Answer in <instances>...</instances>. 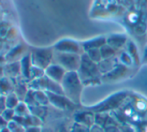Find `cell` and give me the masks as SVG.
I'll return each instance as SVG.
<instances>
[{"mask_svg": "<svg viewBox=\"0 0 147 132\" xmlns=\"http://www.w3.org/2000/svg\"><path fill=\"white\" fill-rule=\"evenodd\" d=\"M77 73L84 86H95L102 82L98 64L93 62L86 53L81 55V62Z\"/></svg>", "mask_w": 147, "mask_h": 132, "instance_id": "6da1fadb", "label": "cell"}, {"mask_svg": "<svg viewBox=\"0 0 147 132\" xmlns=\"http://www.w3.org/2000/svg\"><path fill=\"white\" fill-rule=\"evenodd\" d=\"M61 86L65 96L75 104L81 102V95L83 91V83L78 75L77 71L67 72L61 82Z\"/></svg>", "mask_w": 147, "mask_h": 132, "instance_id": "7a4b0ae2", "label": "cell"}, {"mask_svg": "<svg viewBox=\"0 0 147 132\" xmlns=\"http://www.w3.org/2000/svg\"><path fill=\"white\" fill-rule=\"evenodd\" d=\"M130 95L131 94H130L129 91L116 92V93H113L112 95L104 99L103 101H101L98 104L87 106L85 107V109L92 111L94 113H108L109 111H116L124 104V102L127 100Z\"/></svg>", "mask_w": 147, "mask_h": 132, "instance_id": "3957f363", "label": "cell"}, {"mask_svg": "<svg viewBox=\"0 0 147 132\" xmlns=\"http://www.w3.org/2000/svg\"><path fill=\"white\" fill-rule=\"evenodd\" d=\"M80 62H81V55L54 51L53 63H56V64L62 66L67 72L78 71Z\"/></svg>", "mask_w": 147, "mask_h": 132, "instance_id": "277c9868", "label": "cell"}, {"mask_svg": "<svg viewBox=\"0 0 147 132\" xmlns=\"http://www.w3.org/2000/svg\"><path fill=\"white\" fill-rule=\"evenodd\" d=\"M30 55L33 65L45 70L49 65L53 63L54 49H53V47H50V48H33L31 50Z\"/></svg>", "mask_w": 147, "mask_h": 132, "instance_id": "5b68a950", "label": "cell"}, {"mask_svg": "<svg viewBox=\"0 0 147 132\" xmlns=\"http://www.w3.org/2000/svg\"><path fill=\"white\" fill-rule=\"evenodd\" d=\"M53 49L56 52H63V53H73V54L82 55L84 54V50L82 48L81 42H78L73 39L64 38L56 42L53 46Z\"/></svg>", "mask_w": 147, "mask_h": 132, "instance_id": "8992f818", "label": "cell"}, {"mask_svg": "<svg viewBox=\"0 0 147 132\" xmlns=\"http://www.w3.org/2000/svg\"><path fill=\"white\" fill-rule=\"evenodd\" d=\"M130 73V67L121 64V63H118L116 67L112 70L109 73L102 75V80L103 82H116L119 80L125 79L126 77H128Z\"/></svg>", "mask_w": 147, "mask_h": 132, "instance_id": "52a82bcc", "label": "cell"}, {"mask_svg": "<svg viewBox=\"0 0 147 132\" xmlns=\"http://www.w3.org/2000/svg\"><path fill=\"white\" fill-rule=\"evenodd\" d=\"M46 93L49 98V103L60 110H67V109L72 108L76 105L65 95H59V94L50 93V92H46Z\"/></svg>", "mask_w": 147, "mask_h": 132, "instance_id": "ba28073f", "label": "cell"}, {"mask_svg": "<svg viewBox=\"0 0 147 132\" xmlns=\"http://www.w3.org/2000/svg\"><path fill=\"white\" fill-rule=\"evenodd\" d=\"M127 41L128 37L124 33H114V34H109L108 36H106V44L114 48L117 52L123 50Z\"/></svg>", "mask_w": 147, "mask_h": 132, "instance_id": "9c48e42d", "label": "cell"}, {"mask_svg": "<svg viewBox=\"0 0 147 132\" xmlns=\"http://www.w3.org/2000/svg\"><path fill=\"white\" fill-rule=\"evenodd\" d=\"M66 73H67V71L62 66L56 64V63H52L45 69V75L48 78H50L51 80L58 82V83H61Z\"/></svg>", "mask_w": 147, "mask_h": 132, "instance_id": "30bf717a", "label": "cell"}, {"mask_svg": "<svg viewBox=\"0 0 147 132\" xmlns=\"http://www.w3.org/2000/svg\"><path fill=\"white\" fill-rule=\"evenodd\" d=\"M95 124L105 129L108 126H120L119 122L110 113H95Z\"/></svg>", "mask_w": 147, "mask_h": 132, "instance_id": "8fae6325", "label": "cell"}, {"mask_svg": "<svg viewBox=\"0 0 147 132\" xmlns=\"http://www.w3.org/2000/svg\"><path fill=\"white\" fill-rule=\"evenodd\" d=\"M74 122L80 123L91 128L95 124V113L90 110L78 111L74 115Z\"/></svg>", "mask_w": 147, "mask_h": 132, "instance_id": "7c38bea8", "label": "cell"}, {"mask_svg": "<svg viewBox=\"0 0 147 132\" xmlns=\"http://www.w3.org/2000/svg\"><path fill=\"white\" fill-rule=\"evenodd\" d=\"M105 44H106V36H104V35H100V36L94 37V38L81 42L84 52H87L90 49H100Z\"/></svg>", "mask_w": 147, "mask_h": 132, "instance_id": "4fadbf2b", "label": "cell"}, {"mask_svg": "<svg viewBox=\"0 0 147 132\" xmlns=\"http://www.w3.org/2000/svg\"><path fill=\"white\" fill-rule=\"evenodd\" d=\"M26 47L23 44H18L15 47L11 49L7 54L5 55L6 63L9 62H15V61H20L22 57L25 56Z\"/></svg>", "mask_w": 147, "mask_h": 132, "instance_id": "5bb4252c", "label": "cell"}, {"mask_svg": "<svg viewBox=\"0 0 147 132\" xmlns=\"http://www.w3.org/2000/svg\"><path fill=\"white\" fill-rule=\"evenodd\" d=\"M4 72H5V77L9 78V79H16L17 77L21 76L20 61L5 63V65H4Z\"/></svg>", "mask_w": 147, "mask_h": 132, "instance_id": "9a60e30c", "label": "cell"}, {"mask_svg": "<svg viewBox=\"0 0 147 132\" xmlns=\"http://www.w3.org/2000/svg\"><path fill=\"white\" fill-rule=\"evenodd\" d=\"M119 63L116 57H112V58H108V59H102L100 62L98 63V68L99 71H100L101 75H105V74L111 72L115 67L117 66V64Z\"/></svg>", "mask_w": 147, "mask_h": 132, "instance_id": "2e32d148", "label": "cell"}, {"mask_svg": "<svg viewBox=\"0 0 147 132\" xmlns=\"http://www.w3.org/2000/svg\"><path fill=\"white\" fill-rule=\"evenodd\" d=\"M32 66L33 63L31 60V55L30 53H27L20 60V67H21V76L25 78L28 82L30 81V72L32 69Z\"/></svg>", "mask_w": 147, "mask_h": 132, "instance_id": "e0dca14e", "label": "cell"}, {"mask_svg": "<svg viewBox=\"0 0 147 132\" xmlns=\"http://www.w3.org/2000/svg\"><path fill=\"white\" fill-rule=\"evenodd\" d=\"M14 90V82L12 79L3 77L0 79V95H8Z\"/></svg>", "mask_w": 147, "mask_h": 132, "instance_id": "ac0fdd59", "label": "cell"}, {"mask_svg": "<svg viewBox=\"0 0 147 132\" xmlns=\"http://www.w3.org/2000/svg\"><path fill=\"white\" fill-rule=\"evenodd\" d=\"M124 50L127 51L130 54V56L132 57L134 61V64H138L139 63V56H138V49L136 44L134 43V41L128 39L127 43H126L125 47H124Z\"/></svg>", "mask_w": 147, "mask_h": 132, "instance_id": "d6986e66", "label": "cell"}, {"mask_svg": "<svg viewBox=\"0 0 147 132\" xmlns=\"http://www.w3.org/2000/svg\"><path fill=\"white\" fill-rule=\"evenodd\" d=\"M46 92H50V93L59 94V95H65L63 91V88L61 86V83L55 82L51 80L50 78L47 77V83H46Z\"/></svg>", "mask_w": 147, "mask_h": 132, "instance_id": "ffe728a7", "label": "cell"}, {"mask_svg": "<svg viewBox=\"0 0 147 132\" xmlns=\"http://www.w3.org/2000/svg\"><path fill=\"white\" fill-rule=\"evenodd\" d=\"M46 83H47V76H43V77L37 78V79H33L28 83L30 89H33L35 91L37 90H42L45 91L46 90Z\"/></svg>", "mask_w": 147, "mask_h": 132, "instance_id": "44dd1931", "label": "cell"}, {"mask_svg": "<svg viewBox=\"0 0 147 132\" xmlns=\"http://www.w3.org/2000/svg\"><path fill=\"white\" fill-rule=\"evenodd\" d=\"M117 59H118V61H119V63L127 66V67H131V66L134 64V61H133V59H132V57L130 56L129 53L124 50V49L118 52Z\"/></svg>", "mask_w": 147, "mask_h": 132, "instance_id": "7402d4cb", "label": "cell"}, {"mask_svg": "<svg viewBox=\"0 0 147 132\" xmlns=\"http://www.w3.org/2000/svg\"><path fill=\"white\" fill-rule=\"evenodd\" d=\"M14 110H15L16 116H19V117H25L31 114L30 107L24 101H20V103L16 106V108Z\"/></svg>", "mask_w": 147, "mask_h": 132, "instance_id": "603a6c76", "label": "cell"}, {"mask_svg": "<svg viewBox=\"0 0 147 132\" xmlns=\"http://www.w3.org/2000/svg\"><path fill=\"white\" fill-rule=\"evenodd\" d=\"M100 52H101L102 59H108V58H112V57H116L118 54L117 51L114 48H112L111 46H109L108 44H105L104 46L101 47Z\"/></svg>", "mask_w": 147, "mask_h": 132, "instance_id": "cb8c5ba5", "label": "cell"}, {"mask_svg": "<svg viewBox=\"0 0 147 132\" xmlns=\"http://www.w3.org/2000/svg\"><path fill=\"white\" fill-rule=\"evenodd\" d=\"M34 93H35L36 101L39 105H41V106H47L48 104H50L46 91H42V90H37V91H35L34 90Z\"/></svg>", "mask_w": 147, "mask_h": 132, "instance_id": "d4e9b609", "label": "cell"}, {"mask_svg": "<svg viewBox=\"0 0 147 132\" xmlns=\"http://www.w3.org/2000/svg\"><path fill=\"white\" fill-rule=\"evenodd\" d=\"M20 103V99L14 92H11L10 94L6 95V106L7 108L15 109L16 106Z\"/></svg>", "mask_w": 147, "mask_h": 132, "instance_id": "484cf974", "label": "cell"}, {"mask_svg": "<svg viewBox=\"0 0 147 132\" xmlns=\"http://www.w3.org/2000/svg\"><path fill=\"white\" fill-rule=\"evenodd\" d=\"M30 113L34 116L38 117L42 120L44 118V116L46 115V106H41V105H37V106H32L30 107Z\"/></svg>", "mask_w": 147, "mask_h": 132, "instance_id": "4316f807", "label": "cell"}, {"mask_svg": "<svg viewBox=\"0 0 147 132\" xmlns=\"http://www.w3.org/2000/svg\"><path fill=\"white\" fill-rule=\"evenodd\" d=\"M85 53L87 54V56L93 61V62L97 63V64L102 60L100 49H90V50H88L87 52H85Z\"/></svg>", "mask_w": 147, "mask_h": 132, "instance_id": "83f0119b", "label": "cell"}, {"mask_svg": "<svg viewBox=\"0 0 147 132\" xmlns=\"http://www.w3.org/2000/svg\"><path fill=\"white\" fill-rule=\"evenodd\" d=\"M24 102H25L29 107L37 106V105H39L38 103H37V101H36V98H35L34 90H33V89H29L28 93L26 94L25 99H24Z\"/></svg>", "mask_w": 147, "mask_h": 132, "instance_id": "f1b7e54d", "label": "cell"}, {"mask_svg": "<svg viewBox=\"0 0 147 132\" xmlns=\"http://www.w3.org/2000/svg\"><path fill=\"white\" fill-rule=\"evenodd\" d=\"M45 76V70L42 69V68H39L37 66H32V69H31L30 72V81L33 79H37V78H40ZM29 81V82H30Z\"/></svg>", "mask_w": 147, "mask_h": 132, "instance_id": "f546056e", "label": "cell"}, {"mask_svg": "<svg viewBox=\"0 0 147 132\" xmlns=\"http://www.w3.org/2000/svg\"><path fill=\"white\" fill-rule=\"evenodd\" d=\"M7 127L9 128V130L11 132H25L26 131L25 127L15 120H13V121H11V122L8 123Z\"/></svg>", "mask_w": 147, "mask_h": 132, "instance_id": "4dcf8cb0", "label": "cell"}, {"mask_svg": "<svg viewBox=\"0 0 147 132\" xmlns=\"http://www.w3.org/2000/svg\"><path fill=\"white\" fill-rule=\"evenodd\" d=\"M1 115L3 116V118L5 119L8 123L11 122V121H13L14 118H15V116H16L15 110H14V109H10V108H6Z\"/></svg>", "mask_w": 147, "mask_h": 132, "instance_id": "1f68e13d", "label": "cell"}, {"mask_svg": "<svg viewBox=\"0 0 147 132\" xmlns=\"http://www.w3.org/2000/svg\"><path fill=\"white\" fill-rule=\"evenodd\" d=\"M70 132H90V128L85 125L80 124V123L74 122L70 128Z\"/></svg>", "mask_w": 147, "mask_h": 132, "instance_id": "d6a6232c", "label": "cell"}, {"mask_svg": "<svg viewBox=\"0 0 147 132\" xmlns=\"http://www.w3.org/2000/svg\"><path fill=\"white\" fill-rule=\"evenodd\" d=\"M120 130L121 132H137L135 130V128L134 127H132L130 124H128V123H125V124H121L119 126Z\"/></svg>", "mask_w": 147, "mask_h": 132, "instance_id": "836d02e7", "label": "cell"}, {"mask_svg": "<svg viewBox=\"0 0 147 132\" xmlns=\"http://www.w3.org/2000/svg\"><path fill=\"white\" fill-rule=\"evenodd\" d=\"M6 108H7V106H6V96L0 95V114H2Z\"/></svg>", "mask_w": 147, "mask_h": 132, "instance_id": "e575fe53", "label": "cell"}, {"mask_svg": "<svg viewBox=\"0 0 147 132\" xmlns=\"http://www.w3.org/2000/svg\"><path fill=\"white\" fill-rule=\"evenodd\" d=\"M123 7H131L135 5V0H121Z\"/></svg>", "mask_w": 147, "mask_h": 132, "instance_id": "d590c367", "label": "cell"}, {"mask_svg": "<svg viewBox=\"0 0 147 132\" xmlns=\"http://www.w3.org/2000/svg\"><path fill=\"white\" fill-rule=\"evenodd\" d=\"M104 132H121L119 126H108L104 129Z\"/></svg>", "mask_w": 147, "mask_h": 132, "instance_id": "8d00e7d4", "label": "cell"}, {"mask_svg": "<svg viewBox=\"0 0 147 132\" xmlns=\"http://www.w3.org/2000/svg\"><path fill=\"white\" fill-rule=\"evenodd\" d=\"M7 126H8V122L3 118V116L0 114V129L6 128Z\"/></svg>", "mask_w": 147, "mask_h": 132, "instance_id": "74e56055", "label": "cell"}, {"mask_svg": "<svg viewBox=\"0 0 147 132\" xmlns=\"http://www.w3.org/2000/svg\"><path fill=\"white\" fill-rule=\"evenodd\" d=\"M90 132H104V129L101 128L100 126H98V125L94 124L92 127L90 128Z\"/></svg>", "mask_w": 147, "mask_h": 132, "instance_id": "f35d334b", "label": "cell"}, {"mask_svg": "<svg viewBox=\"0 0 147 132\" xmlns=\"http://www.w3.org/2000/svg\"><path fill=\"white\" fill-rule=\"evenodd\" d=\"M25 132H42L40 127H29V128H26Z\"/></svg>", "mask_w": 147, "mask_h": 132, "instance_id": "ab89813d", "label": "cell"}, {"mask_svg": "<svg viewBox=\"0 0 147 132\" xmlns=\"http://www.w3.org/2000/svg\"><path fill=\"white\" fill-rule=\"evenodd\" d=\"M5 77V72H4V65H0V79Z\"/></svg>", "mask_w": 147, "mask_h": 132, "instance_id": "60d3db41", "label": "cell"}, {"mask_svg": "<svg viewBox=\"0 0 147 132\" xmlns=\"http://www.w3.org/2000/svg\"><path fill=\"white\" fill-rule=\"evenodd\" d=\"M4 63H6L5 56H1V55H0V65H3Z\"/></svg>", "mask_w": 147, "mask_h": 132, "instance_id": "b9f144b4", "label": "cell"}, {"mask_svg": "<svg viewBox=\"0 0 147 132\" xmlns=\"http://www.w3.org/2000/svg\"><path fill=\"white\" fill-rule=\"evenodd\" d=\"M0 132H11V131L9 130V128H8V127H6V128L0 129Z\"/></svg>", "mask_w": 147, "mask_h": 132, "instance_id": "7bdbcfd3", "label": "cell"}, {"mask_svg": "<svg viewBox=\"0 0 147 132\" xmlns=\"http://www.w3.org/2000/svg\"><path fill=\"white\" fill-rule=\"evenodd\" d=\"M146 35H147V30H146Z\"/></svg>", "mask_w": 147, "mask_h": 132, "instance_id": "ee69618b", "label": "cell"}]
</instances>
